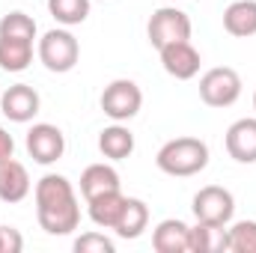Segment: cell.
Here are the masks:
<instances>
[{"instance_id":"6da1fadb","label":"cell","mask_w":256,"mask_h":253,"mask_svg":"<svg viewBox=\"0 0 256 253\" xmlns=\"http://www.w3.org/2000/svg\"><path fill=\"white\" fill-rule=\"evenodd\" d=\"M36 220L48 236H68L80 224V206L72 182L60 173H45L36 182Z\"/></svg>"},{"instance_id":"7a4b0ae2","label":"cell","mask_w":256,"mask_h":253,"mask_svg":"<svg viewBox=\"0 0 256 253\" xmlns=\"http://www.w3.org/2000/svg\"><path fill=\"white\" fill-rule=\"evenodd\" d=\"M155 164L167 176L188 179V176H196L208 167V146L200 137H173L158 149Z\"/></svg>"},{"instance_id":"3957f363","label":"cell","mask_w":256,"mask_h":253,"mask_svg":"<svg viewBox=\"0 0 256 253\" xmlns=\"http://www.w3.org/2000/svg\"><path fill=\"white\" fill-rule=\"evenodd\" d=\"M36 54H39V60H42V66L48 72L66 74V72H72L78 66V60H80V45L68 33V27H54V30H48L39 39Z\"/></svg>"},{"instance_id":"277c9868","label":"cell","mask_w":256,"mask_h":253,"mask_svg":"<svg viewBox=\"0 0 256 253\" xmlns=\"http://www.w3.org/2000/svg\"><path fill=\"white\" fill-rule=\"evenodd\" d=\"M191 30H194L191 18L179 6H161V9H155L152 18H149V24H146V36H149V45L155 51H161L164 45H173V42H188Z\"/></svg>"},{"instance_id":"5b68a950","label":"cell","mask_w":256,"mask_h":253,"mask_svg":"<svg viewBox=\"0 0 256 253\" xmlns=\"http://www.w3.org/2000/svg\"><path fill=\"white\" fill-rule=\"evenodd\" d=\"M200 98L208 108H232L242 98V74L230 66H214L200 78Z\"/></svg>"},{"instance_id":"8992f818","label":"cell","mask_w":256,"mask_h":253,"mask_svg":"<svg viewBox=\"0 0 256 253\" xmlns=\"http://www.w3.org/2000/svg\"><path fill=\"white\" fill-rule=\"evenodd\" d=\"M98 104H102L104 116H110L114 122H128V120H134V116L140 114V108H143V92H140V86H137L134 80L116 78V80H110V84L104 86Z\"/></svg>"},{"instance_id":"52a82bcc","label":"cell","mask_w":256,"mask_h":253,"mask_svg":"<svg viewBox=\"0 0 256 253\" xmlns=\"http://www.w3.org/2000/svg\"><path fill=\"white\" fill-rule=\"evenodd\" d=\"M194 218L196 220H206V224H220V226H230L232 224V214H236V196L220 185H206L194 194Z\"/></svg>"},{"instance_id":"ba28073f","label":"cell","mask_w":256,"mask_h":253,"mask_svg":"<svg viewBox=\"0 0 256 253\" xmlns=\"http://www.w3.org/2000/svg\"><path fill=\"white\" fill-rule=\"evenodd\" d=\"M24 146H27V155H30L36 164L48 167V164H57V161L63 158L66 137H63V131L57 126H51V122H36V126L27 131Z\"/></svg>"},{"instance_id":"9c48e42d","label":"cell","mask_w":256,"mask_h":253,"mask_svg":"<svg viewBox=\"0 0 256 253\" xmlns=\"http://www.w3.org/2000/svg\"><path fill=\"white\" fill-rule=\"evenodd\" d=\"M42 108V98L39 92L30 86V84H12L9 90L0 92V110L9 122H30Z\"/></svg>"},{"instance_id":"30bf717a","label":"cell","mask_w":256,"mask_h":253,"mask_svg":"<svg viewBox=\"0 0 256 253\" xmlns=\"http://www.w3.org/2000/svg\"><path fill=\"white\" fill-rule=\"evenodd\" d=\"M161 66H164V72L170 74V78H176V80H191L196 78V72H200V51L191 45V39L188 42H173V45H164L161 51Z\"/></svg>"},{"instance_id":"8fae6325","label":"cell","mask_w":256,"mask_h":253,"mask_svg":"<svg viewBox=\"0 0 256 253\" xmlns=\"http://www.w3.org/2000/svg\"><path fill=\"white\" fill-rule=\"evenodd\" d=\"M224 146H226V152H230L232 161H238V164H256V116L236 120L232 126L226 128Z\"/></svg>"},{"instance_id":"7c38bea8","label":"cell","mask_w":256,"mask_h":253,"mask_svg":"<svg viewBox=\"0 0 256 253\" xmlns=\"http://www.w3.org/2000/svg\"><path fill=\"white\" fill-rule=\"evenodd\" d=\"M191 226L179 218H167L152 230V248L158 253H191L188 248Z\"/></svg>"},{"instance_id":"4fadbf2b","label":"cell","mask_w":256,"mask_h":253,"mask_svg":"<svg viewBox=\"0 0 256 253\" xmlns=\"http://www.w3.org/2000/svg\"><path fill=\"white\" fill-rule=\"evenodd\" d=\"M188 248H191V253H226L230 226L196 220V226H191V236H188Z\"/></svg>"},{"instance_id":"5bb4252c","label":"cell","mask_w":256,"mask_h":253,"mask_svg":"<svg viewBox=\"0 0 256 253\" xmlns=\"http://www.w3.org/2000/svg\"><path fill=\"white\" fill-rule=\"evenodd\" d=\"M30 194V173L21 161L9 158L0 164V200L3 202H21Z\"/></svg>"},{"instance_id":"9a60e30c","label":"cell","mask_w":256,"mask_h":253,"mask_svg":"<svg viewBox=\"0 0 256 253\" xmlns=\"http://www.w3.org/2000/svg\"><path fill=\"white\" fill-rule=\"evenodd\" d=\"M126 200L128 196L122 190H108V194H102V196L86 200V206H90V220H92L96 226H102V230H114L116 220L122 218Z\"/></svg>"},{"instance_id":"2e32d148","label":"cell","mask_w":256,"mask_h":253,"mask_svg":"<svg viewBox=\"0 0 256 253\" xmlns=\"http://www.w3.org/2000/svg\"><path fill=\"white\" fill-rule=\"evenodd\" d=\"M224 30L236 39L256 36V0H236L224 9Z\"/></svg>"},{"instance_id":"e0dca14e","label":"cell","mask_w":256,"mask_h":253,"mask_svg":"<svg viewBox=\"0 0 256 253\" xmlns=\"http://www.w3.org/2000/svg\"><path fill=\"white\" fill-rule=\"evenodd\" d=\"M108 190H122L120 173H116L110 164H90V167L80 173V194H84V200L102 196V194H108Z\"/></svg>"},{"instance_id":"ac0fdd59","label":"cell","mask_w":256,"mask_h":253,"mask_svg":"<svg viewBox=\"0 0 256 253\" xmlns=\"http://www.w3.org/2000/svg\"><path fill=\"white\" fill-rule=\"evenodd\" d=\"M98 152L108 161H126L128 155L134 152V134H131V128H126L122 122H114V126L102 128V134H98Z\"/></svg>"},{"instance_id":"d6986e66","label":"cell","mask_w":256,"mask_h":253,"mask_svg":"<svg viewBox=\"0 0 256 253\" xmlns=\"http://www.w3.org/2000/svg\"><path fill=\"white\" fill-rule=\"evenodd\" d=\"M146 226H149V206L143 200H137V196H128L126 208H122V218L116 220L114 232L120 238H128L131 242V238H140L146 232Z\"/></svg>"},{"instance_id":"ffe728a7","label":"cell","mask_w":256,"mask_h":253,"mask_svg":"<svg viewBox=\"0 0 256 253\" xmlns=\"http://www.w3.org/2000/svg\"><path fill=\"white\" fill-rule=\"evenodd\" d=\"M30 63H33V42L0 36V68L3 72H24L30 68Z\"/></svg>"},{"instance_id":"44dd1931","label":"cell","mask_w":256,"mask_h":253,"mask_svg":"<svg viewBox=\"0 0 256 253\" xmlns=\"http://www.w3.org/2000/svg\"><path fill=\"white\" fill-rule=\"evenodd\" d=\"M48 12L60 27H74L90 18V0H48Z\"/></svg>"},{"instance_id":"7402d4cb","label":"cell","mask_w":256,"mask_h":253,"mask_svg":"<svg viewBox=\"0 0 256 253\" xmlns=\"http://www.w3.org/2000/svg\"><path fill=\"white\" fill-rule=\"evenodd\" d=\"M36 30H39L36 21L27 12H21V9L6 12L0 18V36H6V39H27V42H33L36 39Z\"/></svg>"},{"instance_id":"603a6c76","label":"cell","mask_w":256,"mask_h":253,"mask_svg":"<svg viewBox=\"0 0 256 253\" xmlns=\"http://www.w3.org/2000/svg\"><path fill=\"white\" fill-rule=\"evenodd\" d=\"M226 253H256V220H236L230 226Z\"/></svg>"},{"instance_id":"cb8c5ba5","label":"cell","mask_w":256,"mask_h":253,"mask_svg":"<svg viewBox=\"0 0 256 253\" xmlns=\"http://www.w3.org/2000/svg\"><path fill=\"white\" fill-rule=\"evenodd\" d=\"M74 250L78 253H114L116 244L104 232H84L80 238H74Z\"/></svg>"},{"instance_id":"d4e9b609","label":"cell","mask_w":256,"mask_h":253,"mask_svg":"<svg viewBox=\"0 0 256 253\" xmlns=\"http://www.w3.org/2000/svg\"><path fill=\"white\" fill-rule=\"evenodd\" d=\"M24 250V236L15 226H0V253H21Z\"/></svg>"},{"instance_id":"484cf974","label":"cell","mask_w":256,"mask_h":253,"mask_svg":"<svg viewBox=\"0 0 256 253\" xmlns=\"http://www.w3.org/2000/svg\"><path fill=\"white\" fill-rule=\"evenodd\" d=\"M9 158H15V140H12V134L6 128L0 126V164L9 161Z\"/></svg>"},{"instance_id":"4316f807","label":"cell","mask_w":256,"mask_h":253,"mask_svg":"<svg viewBox=\"0 0 256 253\" xmlns=\"http://www.w3.org/2000/svg\"><path fill=\"white\" fill-rule=\"evenodd\" d=\"M254 110H256V92H254Z\"/></svg>"}]
</instances>
